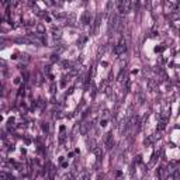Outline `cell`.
Returning <instances> with one entry per match:
<instances>
[{
    "label": "cell",
    "instance_id": "cell-2",
    "mask_svg": "<svg viewBox=\"0 0 180 180\" xmlns=\"http://www.w3.org/2000/svg\"><path fill=\"white\" fill-rule=\"evenodd\" d=\"M79 180H89V174L87 173H83L82 176L79 177Z\"/></svg>",
    "mask_w": 180,
    "mask_h": 180
},
{
    "label": "cell",
    "instance_id": "cell-1",
    "mask_svg": "<svg viewBox=\"0 0 180 180\" xmlns=\"http://www.w3.org/2000/svg\"><path fill=\"white\" fill-rule=\"evenodd\" d=\"M125 51H127V45H125L124 41H121L120 44H117L116 48H114V54H116V55H122Z\"/></svg>",
    "mask_w": 180,
    "mask_h": 180
},
{
    "label": "cell",
    "instance_id": "cell-4",
    "mask_svg": "<svg viewBox=\"0 0 180 180\" xmlns=\"http://www.w3.org/2000/svg\"><path fill=\"white\" fill-rule=\"evenodd\" d=\"M0 66H4V62L2 61V59H0Z\"/></svg>",
    "mask_w": 180,
    "mask_h": 180
},
{
    "label": "cell",
    "instance_id": "cell-3",
    "mask_svg": "<svg viewBox=\"0 0 180 180\" xmlns=\"http://www.w3.org/2000/svg\"><path fill=\"white\" fill-rule=\"evenodd\" d=\"M42 130H44V131H48V125L45 124V125H44V127H42Z\"/></svg>",
    "mask_w": 180,
    "mask_h": 180
}]
</instances>
